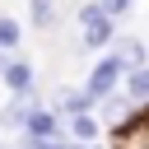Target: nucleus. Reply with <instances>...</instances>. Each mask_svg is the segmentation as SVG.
I'll return each mask as SVG.
<instances>
[{
  "mask_svg": "<svg viewBox=\"0 0 149 149\" xmlns=\"http://www.w3.org/2000/svg\"><path fill=\"white\" fill-rule=\"evenodd\" d=\"M121 79H126V65H121V56H116V51H107V56L84 74V93H88V98H93V107H98L107 93H116V88H121Z\"/></svg>",
  "mask_w": 149,
  "mask_h": 149,
  "instance_id": "nucleus-1",
  "label": "nucleus"
},
{
  "mask_svg": "<svg viewBox=\"0 0 149 149\" xmlns=\"http://www.w3.org/2000/svg\"><path fill=\"white\" fill-rule=\"evenodd\" d=\"M135 107H140V102H135L126 88H116V93H107V98L98 102V116H102V126L112 130V126H126V121L135 116Z\"/></svg>",
  "mask_w": 149,
  "mask_h": 149,
  "instance_id": "nucleus-2",
  "label": "nucleus"
},
{
  "mask_svg": "<svg viewBox=\"0 0 149 149\" xmlns=\"http://www.w3.org/2000/svg\"><path fill=\"white\" fill-rule=\"evenodd\" d=\"M84 51H112V42H116V19L112 14H98L93 23H84Z\"/></svg>",
  "mask_w": 149,
  "mask_h": 149,
  "instance_id": "nucleus-3",
  "label": "nucleus"
},
{
  "mask_svg": "<svg viewBox=\"0 0 149 149\" xmlns=\"http://www.w3.org/2000/svg\"><path fill=\"white\" fill-rule=\"evenodd\" d=\"M61 121H65V112L61 107H33V116H28V126H23V135H33V140H47V135H61Z\"/></svg>",
  "mask_w": 149,
  "mask_h": 149,
  "instance_id": "nucleus-4",
  "label": "nucleus"
},
{
  "mask_svg": "<svg viewBox=\"0 0 149 149\" xmlns=\"http://www.w3.org/2000/svg\"><path fill=\"white\" fill-rule=\"evenodd\" d=\"M0 79H5V88H9V93L37 98V84H33V65H28V61H9V65L0 70Z\"/></svg>",
  "mask_w": 149,
  "mask_h": 149,
  "instance_id": "nucleus-5",
  "label": "nucleus"
},
{
  "mask_svg": "<svg viewBox=\"0 0 149 149\" xmlns=\"http://www.w3.org/2000/svg\"><path fill=\"white\" fill-rule=\"evenodd\" d=\"M37 102H42V98H23V93H14V98L5 102V112H0V126H5V130H23Z\"/></svg>",
  "mask_w": 149,
  "mask_h": 149,
  "instance_id": "nucleus-6",
  "label": "nucleus"
},
{
  "mask_svg": "<svg viewBox=\"0 0 149 149\" xmlns=\"http://www.w3.org/2000/svg\"><path fill=\"white\" fill-rule=\"evenodd\" d=\"M65 126H70V140H79V144H93L102 135V116H93V107L88 112H70Z\"/></svg>",
  "mask_w": 149,
  "mask_h": 149,
  "instance_id": "nucleus-7",
  "label": "nucleus"
},
{
  "mask_svg": "<svg viewBox=\"0 0 149 149\" xmlns=\"http://www.w3.org/2000/svg\"><path fill=\"white\" fill-rule=\"evenodd\" d=\"M121 88H126L135 102H149V61H144V65H130L126 79H121Z\"/></svg>",
  "mask_w": 149,
  "mask_h": 149,
  "instance_id": "nucleus-8",
  "label": "nucleus"
},
{
  "mask_svg": "<svg viewBox=\"0 0 149 149\" xmlns=\"http://www.w3.org/2000/svg\"><path fill=\"white\" fill-rule=\"evenodd\" d=\"M112 51L121 56V65H126V70L149 61V51H144V42H140V37H116V42H112Z\"/></svg>",
  "mask_w": 149,
  "mask_h": 149,
  "instance_id": "nucleus-9",
  "label": "nucleus"
},
{
  "mask_svg": "<svg viewBox=\"0 0 149 149\" xmlns=\"http://www.w3.org/2000/svg\"><path fill=\"white\" fill-rule=\"evenodd\" d=\"M28 23L33 28H51L56 23V0H28Z\"/></svg>",
  "mask_w": 149,
  "mask_h": 149,
  "instance_id": "nucleus-10",
  "label": "nucleus"
},
{
  "mask_svg": "<svg viewBox=\"0 0 149 149\" xmlns=\"http://www.w3.org/2000/svg\"><path fill=\"white\" fill-rule=\"evenodd\" d=\"M19 42H23V28H19V19L0 14V51H19Z\"/></svg>",
  "mask_w": 149,
  "mask_h": 149,
  "instance_id": "nucleus-11",
  "label": "nucleus"
},
{
  "mask_svg": "<svg viewBox=\"0 0 149 149\" xmlns=\"http://www.w3.org/2000/svg\"><path fill=\"white\" fill-rule=\"evenodd\" d=\"M98 14H107V9H102V0H84V5L74 9V19H79V23H93Z\"/></svg>",
  "mask_w": 149,
  "mask_h": 149,
  "instance_id": "nucleus-12",
  "label": "nucleus"
},
{
  "mask_svg": "<svg viewBox=\"0 0 149 149\" xmlns=\"http://www.w3.org/2000/svg\"><path fill=\"white\" fill-rule=\"evenodd\" d=\"M130 5H135V0H102V9H107L112 19H121V14H130Z\"/></svg>",
  "mask_w": 149,
  "mask_h": 149,
  "instance_id": "nucleus-13",
  "label": "nucleus"
},
{
  "mask_svg": "<svg viewBox=\"0 0 149 149\" xmlns=\"http://www.w3.org/2000/svg\"><path fill=\"white\" fill-rule=\"evenodd\" d=\"M84 149H98V144H84Z\"/></svg>",
  "mask_w": 149,
  "mask_h": 149,
  "instance_id": "nucleus-14",
  "label": "nucleus"
}]
</instances>
